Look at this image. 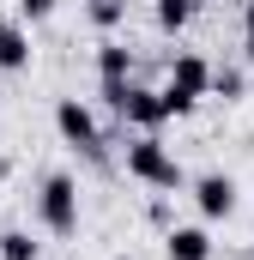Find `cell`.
<instances>
[{"label":"cell","instance_id":"cell-1","mask_svg":"<svg viewBox=\"0 0 254 260\" xmlns=\"http://www.w3.org/2000/svg\"><path fill=\"white\" fill-rule=\"evenodd\" d=\"M127 176L145 182V188H157V194H182V188H188V170L176 164V151H170L157 133H139V139L127 145Z\"/></svg>","mask_w":254,"mask_h":260},{"label":"cell","instance_id":"cell-2","mask_svg":"<svg viewBox=\"0 0 254 260\" xmlns=\"http://www.w3.org/2000/svg\"><path fill=\"white\" fill-rule=\"evenodd\" d=\"M212 73H218V67L206 61V55H194V49L170 61V79H164V103H170V115H194L200 97H212Z\"/></svg>","mask_w":254,"mask_h":260},{"label":"cell","instance_id":"cell-3","mask_svg":"<svg viewBox=\"0 0 254 260\" xmlns=\"http://www.w3.org/2000/svg\"><path fill=\"white\" fill-rule=\"evenodd\" d=\"M37 218H43V230H55V236H73L79 230V182L55 170V176H43V194H37Z\"/></svg>","mask_w":254,"mask_h":260},{"label":"cell","instance_id":"cell-4","mask_svg":"<svg viewBox=\"0 0 254 260\" xmlns=\"http://www.w3.org/2000/svg\"><path fill=\"white\" fill-rule=\"evenodd\" d=\"M55 127H61V139L73 151H85V157L103 164V127H97V115H91L79 97H61V103H55Z\"/></svg>","mask_w":254,"mask_h":260},{"label":"cell","instance_id":"cell-5","mask_svg":"<svg viewBox=\"0 0 254 260\" xmlns=\"http://www.w3.org/2000/svg\"><path fill=\"white\" fill-rule=\"evenodd\" d=\"M115 115H121L127 127H139V133H157L170 121V103H164V91H151V85H127V97H121Z\"/></svg>","mask_w":254,"mask_h":260},{"label":"cell","instance_id":"cell-6","mask_svg":"<svg viewBox=\"0 0 254 260\" xmlns=\"http://www.w3.org/2000/svg\"><path fill=\"white\" fill-rule=\"evenodd\" d=\"M194 206H200V218L206 224H218V218H230L236 212V182L224 176V170H206V176H194Z\"/></svg>","mask_w":254,"mask_h":260},{"label":"cell","instance_id":"cell-7","mask_svg":"<svg viewBox=\"0 0 254 260\" xmlns=\"http://www.w3.org/2000/svg\"><path fill=\"white\" fill-rule=\"evenodd\" d=\"M164 260H212V230L206 224H170L164 230Z\"/></svg>","mask_w":254,"mask_h":260},{"label":"cell","instance_id":"cell-8","mask_svg":"<svg viewBox=\"0 0 254 260\" xmlns=\"http://www.w3.org/2000/svg\"><path fill=\"white\" fill-rule=\"evenodd\" d=\"M30 67V37H24V18H6L0 24V73H24Z\"/></svg>","mask_w":254,"mask_h":260},{"label":"cell","instance_id":"cell-9","mask_svg":"<svg viewBox=\"0 0 254 260\" xmlns=\"http://www.w3.org/2000/svg\"><path fill=\"white\" fill-rule=\"evenodd\" d=\"M194 12H200V0H151V24H157L164 37H182L194 24Z\"/></svg>","mask_w":254,"mask_h":260},{"label":"cell","instance_id":"cell-10","mask_svg":"<svg viewBox=\"0 0 254 260\" xmlns=\"http://www.w3.org/2000/svg\"><path fill=\"white\" fill-rule=\"evenodd\" d=\"M97 79H133V49L127 43H97Z\"/></svg>","mask_w":254,"mask_h":260},{"label":"cell","instance_id":"cell-11","mask_svg":"<svg viewBox=\"0 0 254 260\" xmlns=\"http://www.w3.org/2000/svg\"><path fill=\"white\" fill-rule=\"evenodd\" d=\"M242 91H248V73H242V67H218V73H212V97L242 103Z\"/></svg>","mask_w":254,"mask_h":260},{"label":"cell","instance_id":"cell-12","mask_svg":"<svg viewBox=\"0 0 254 260\" xmlns=\"http://www.w3.org/2000/svg\"><path fill=\"white\" fill-rule=\"evenodd\" d=\"M85 18H91L97 30H115L127 18V0H85Z\"/></svg>","mask_w":254,"mask_h":260},{"label":"cell","instance_id":"cell-13","mask_svg":"<svg viewBox=\"0 0 254 260\" xmlns=\"http://www.w3.org/2000/svg\"><path fill=\"white\" fill-rule=\"evenodd\" d=\"M43 248L30 242V230H0V260H37Z\"/></svg>","mask_w":254,"mask_h":260},{"label":"cell","instance_id":"cell-14","mask_svg":"<svg viewBox=\"0 0 254 260\" xmlns=\"http://www.w3.org/2000/svg\"><path fill=\"white\" fill-rule=\"evenodd\" d=\"M55 6H61V0H18V18L43 24V18H55Z\"/></svg>","mask_w":254,"mask_h":260},{"label":"cell","instance_id":"cell-15","mask_svg":"<svg viewBox=\"0 0 254 260\" xmlns=\"http://www.w3.org/2000/svg\"><path fill=\"white\" fill-rule=\"evenodd\" d=\"M242 61H248V73H254V0L242 6Z\"/></svg>","mask_w":254,"mask_h":260},{"label":"cell","instance_id":"cell-16","mask_svg":"<svg viewBox=\"0 0 254 260\" xmlns=\"http://www.w3.org/2000/svg\"><path fill=\"white\" fill-rule=\"evenodd\" d=\"M200 6H206V0H200Z\"/></svg>","mask_w":254,"mask_h":260},{"label":"cell","instance_id":"cell-17","mask_svg":"<svg viewBox=\"0 0 254 260\" xmlns=\"http://www.w3.org/2000/svg\"><path fill=\"white\" fill-rule=\"evenodd\" d=\"M0 109H6V103H0Z\"/></svg>","mask_w":254,"mask_h":260}]
</instances>
